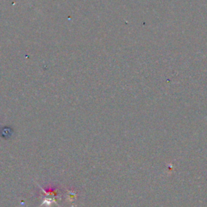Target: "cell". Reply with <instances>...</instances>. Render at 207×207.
Here are the masks:
<instances>
[{
  "instance_id": "6da1fadb",
  "label": "cell",
  "mask_w": 207,
  "mask_h": 207,
  "mask_svg": "<svg viewBox=\"0 0 207 207\" xmlns=\"http://www.w3.org/2000/svg\"><path fill=\"white\" fill-rule=\"evenodd\" d=\"M41 189L42 190L43 192L45 193V198H44V201L41 203V206L42 205H46V206H49L51 205L52 203H54L56 205H58V203L56 201V197H58V194L54 192H46L44 188H42L40 186ZM59 206V205H58Z\"/></svg>"
}]
</instances>
